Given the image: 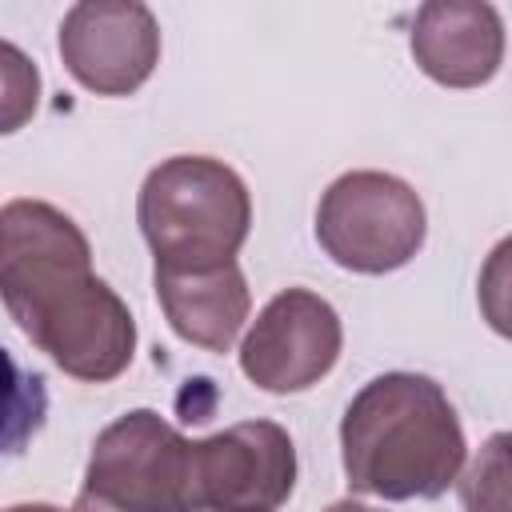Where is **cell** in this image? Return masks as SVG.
<instances>
[{"label":"cell","instance_id":"cell-3","mask_svg":"<svg viewBox=\"0 0 512 512\" xmlns=\"http://www.w3.org/2000/svg\"><path fill=\"white\" fill-rule=\"evenodd\" d=\"M136 224L156 268H208L236 260L252 228V196L224 160L172 156L144 176Z\"/></svg>","mask_w":512,"mask_h":512},{"label":"cell","instance_id":"cell-12","mask_svg":"<svg viewBox=\"0 0 512 512\" xmlns=\"http://www.w3.org/2000/svg\"><path fill=\"white\" fill-rule=\"evenodd\" d=\"M40 108V68L24 48L0 40V136L20 132Z\"/></svg>","mask_w":512,"mask_h":512},{"label":"cell","instance_id":"cell-13","mask_svg":"<svg viewBox=\"0 0 512 512\" xmlns=\"http://www.w3.org/2000/svg\"><path fill=\"white\" fill-rule=\"evenodd\" d=\"M464 512H508V436L496 432L460 476Z\"/></svg>","mask_w":512,"mask_h":512},{"label":"cell","instance_id":"cell-2","mask_svg":"<svg viewBox=\"0 0 512 512\" xmlns=\"http://www.w3.org/2000/svg\"><path fill=\"white\" fill-rule=\"evenodd\" d=\"M464 428L432 376L384 372L368 380L340 420L348 488L376 500H436L464 468Z\"/></svg>","mask_w":512,"mask_h":512},{"label":"cell","instance_id":"cell-5","mask_svg":"<svg viewBox=\"0 0 512 512\" xmlns=\"http://www.w3.org/2000/svg\"><path fill=\"white\" fill-rule=\"evenodd\" d=\"M428 236V212L416 188L392 172L360 168L328 184L316 208L324 256L360 276L404 268Z\"/></svg>","mask_w":512,"mask_h":512},{"label":"cell","instance_id":"cell-10","mask_svg":"<svg viewBox=\"0 0 512 512\" xmlns=\"http://www.w3.org/2000/svg\"><path fill=\"white\" fill-rule=\"evenodd\" d=\"M152 288L172 332L204 352H228L252 308L236 260L208 268H152Z\"/></svg>","mask_w":512,"mask_h":512},{"label":"cell","instance_id":"cell-4","mask_svg":"<svg viewBox=\"0 0 512 512\" xmlns=\"http://www.w3.org/2000/svg\"><path fill=\"white\" fill-rule=\"evenodd\" d=\"M72 512H196L192 440L152 408L124 412L96 436Z\"/></svg>","mask_w":512,"mask_h":512},{"label":"cell","instance_id":"cell-15","mask_svg":"<svg viewBox=\"0 0 512 512\" xmlns=\"http://www.w3.org/2000/svg\"><path fill=\"white\" fill-rule=\"evenodd\" d=\"M4 512H64L56 504H16V508H4Z\"/></svg>","mask_w":512,"mask_h":512},{"label":"cell","instance_id":"cell-6","mask_svg":"<svg viewBox=\"0 0 512 512\" xmlns=\"http://www.w3.org/2000/svg\"><path fill=\"white\" fill-rule=\"evenodd\" d=\"M296 488V448L276 420H244L192 440L196 512H276Z\"/></svg>","mask_w":512,"mask_h":512},{"label":"cell","instance_id":"cell-14","mask_svg":"<svg viewBox=\"0 0 512 512\" xmlns=\"http://www.w3.org/2000/svg\"><path fill=\"white\" fill-rule=\"evenodd\" d=\"M324 512H384V508H372V504H360V500H340V504H332Z\"/></svg>","mask_w":512,"mask_h":512},{"label":"cell","instance_id":"cell-9","mask_svg":"<svg viewBox=\"0 0 512 512\" xmlns=\"http://www.w3.org/2000/svg\"><path fill=\"white\" fill-rule=\"evenodd\" d=\"M420 72L444 88H480L500 72L504 20L484 0H428L408 32Z\"/></svg>","mask_w":512,"mask_h":512},{"label":"cell","instance_id":"cell-11","mask_svg":"<svg viewBox=\"0 0 512 512\" xmlns=\"http://www.w3.org/2000/svg\"><path fill=\"white\" fill-rule=\"evenodd\" d=\"M48 420V384L0 344V464L24 456Z\"/></svg>","mask_w":512,"mask_h":512},{"label":"cell","instance_id":"cell-1","mask_svg":"<svg viewBox=\"0 0 512 512\" xmlns=\"http://www.w3.org/2000/svg\"><path fill=\"white\" fill-rule=\"evenodd\" d=\"M0 300L40 352L84 384H108L132 364L128 304L92 272L80 224L48 200L0 204Z\"/></svg>","mask_w":512,"mask_h":512},{"label":"cell","instance_id":"cell-7","mask_svg":"<svg viewBox=\"0 0 512 512\" xmlns=\"http://www.w3.org/2000/svg\"><path fill=\"white\" fill-rule=\"evenodd\" d=\"M340 348L344 328L336 308L308 288H284L252 320L240 344V372L256 388L288 396L320 384L336 368Z\"/></svg>","mask_w":512,"mask_h":512},{"label":"cell","instance_id":"cell-8","mask_svg":"<svg viewBox=\"0 0 512 512\" xmlns=\"http://www.w3.org/2000/svg\"><path fill=\"white\" fill-rule=\"evenodd\" d=\"M56 48L76 84L128 96L160 64V24L140 0H80L64 12Z\"/></svg>","mask_w":512,"mask_h":512}]
</instances>
